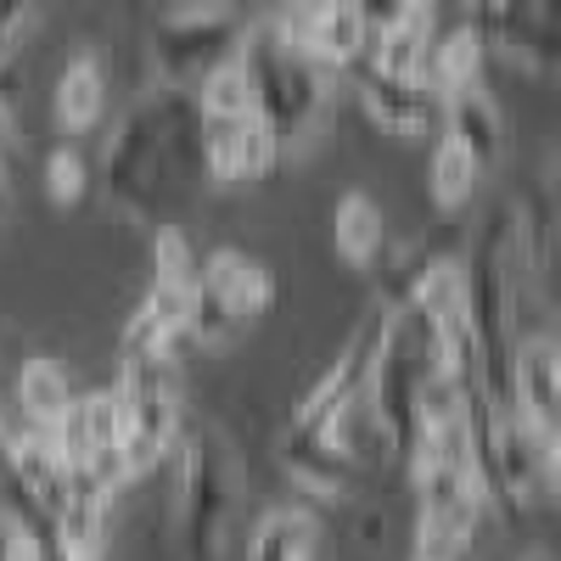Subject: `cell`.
I'll use <instances>...</instances> for the list:
<instances>
[{"mask_svg":"<svg viewBox=\"0 0 561 561\" xmlns=\"http://www.w3.org/2000/svg\"><path fill=\"white\" fill-rule=\"evenodd\" d=\"M197 140H203V113L192 102V90L163 84L158 96L129 107L118 135L107 140V158H102L107 197L129 219H152L158 197H163V180H169V163L174 158L197 163Z\"/></svg>","mask_w":561,"mask_h":561,"instance_id":"6da1fadb","label":"cell"},{"mask_svg":"<svg viewBox=\"0 0 561 561\" xmlns=\"http://www.w3.org/2000/svg\"><path fill=\"white\" fill-rule=\"evenodd\" d=\"M472 410V455H478V483L483 500H494L511 523L528 517V511L550 505L556 494V433H539L534 421L511 404V410H489L472 393H460Z\"/></svg>","mask_w":561,"mask_h":561,"instance_id":"7a4b0ae2","label":"cell"},{"mask_svg":"<svg viewBox=\"0 0 561 561\" xmlns=\"http://www.w3.org/2000/svg\"><path fill=\"white\" fill-rule=\"evenodd\" d=\"M242 68L253 79V118L275 135L287 152L320 124L325 107V68H314L298 45H287L270 23H253L242 34Z\"/></svg>","mask_w":561,"mask_h":561,"instance_id":"3957f363","label":"cell"},{"mask_svg":"<svg viewBox=\"0 0 561 561\" xmlns=\"http://www.w3.org/2000/svg\"><path fill=\"white\" fill-rule=\"evenodd\" d=\"M237 511V472L214 427L192 433L180 449V494H174V550L180 561H219Z\"/></svg>","mask_w":561,"mask_h":561,"instance_id":"277c9868","label":"cell"},{"mask_svg":"<svg viewBox=\"0 0 561 561\" xmlns=\"http://www.w3.org/2000/svg\"><path fill=\"white\" fill-rule=\"evenodd\" d=\"M118 410H124V460L140 478L180 444V377L174 354L135 348L118 354Z\"/></svg>","mask_w":561,"mask_h":561,"instance_id":"5b68a950","label":"cell"},{"mask_svg":"<svg viewBox=\"0 0 561 561\" xmlns=\"http://www.w3.org/2000/svg\"><path fill=\"white\" fill-rule=\"evenodd\" d=\"M415 478V556L433 561H455L466 545H472L478 523H483V483L472 466L460 460H438V455H415L410 460Z\"/></svg>","mask_w":561,"mask_h":561,"instance_id":"8992f818","label":"cell"},{"mask_svg":"<svg viewBox=\"0 0 561 561\" xmlns=\"http://www.w3.org/2000/svg\"><path fill=\"white\" fill-rule=\"evenodd\" d=\"M248 23L225 7V0H197V7L174 12L158 34H152V73L169 90H197L203 73H214L219 62H230L242 51Z\"/></svg>","mask_w":561,"mask_h":561,"instance_id":"52a82bcc","label":"cell"},{"mask_svg":"<svg viewBox=\"0 0 561 561\" xmlns=\"http://www.w3.org/2000/svg\"><path fill=\"white\" fill-rule=\"evenodd\" d=\"M393 314H399V304H388L382 293H377V304H370L365 314H359V325L348 332V343L337 348V359L325 365V377L298 399V410H293V421H304V427H325L337 410H348L359 393H365V382H370V365H377V354H382V343H388V325H393Z\"/></svg>","mask_w":561,"mask_h":561,"instance_id":"ba28073f","label":"cell"},{"mask_svg":"<svg viewBox=\"0 0 561 561\" xmlns=\"http://www.w3.org/2000/svg\"><path fill=\"white\" fill-rule=\"evenodd\" d=\"M280 158L275 135L248 113V118H203V140H197V169L219 185H237V180H259L270 174Z\"/></svg>","mask_w":561,"mask_h":561,"instance_id":"9c48e42d","label":"cell"},{"mask_svg":"<svg viewBox=\"0 0 561 561\" xmlns=\"http://www.w3.org/2000/svg\"><path fill=\"white\" fill-rule=\"evenodd\" d=\"M275 460L304 494H320V500H348L359 483V460H348L325 438V427H304V421H287V433L275 438Z\"/></svg>","mask_w":561,"mask_h":561,"instance_id":"30bf717a","label":"cell"},{"mask_svg":"<svg viewBox=\"0 0 561 561\" xmlns=\"http://www.w3.org/2000/svg\"><path fill=\"white\" fill-rule=\"evenodd\" d=\"M359 107L370 124H382L388 135H427L438 118V90L427 79H404V73H359Z\"/></svg>","mask_w":561,"mask_h":561,"instance_id":"8fae6325","label":"cell"},{"mask_svg":"<svg viewBox=\"0 0 561 561\" xmlns=\"http://www.w3.org/2000/svg\"><path fill=\"white\" fill-rule=\"evenodd\" d=\"M438 118H444V140L478 163V174H494L500 169V152H505V124H500V107L483 84H466V90H449L438 102Z\"/></svg>","mask_w":561,"mask_h":561,"instance_id":"7c38bea8","label":"cell"},{"mask_svg":"<svg viewBox=\"0 0 561 561\" xmlns=\"http://www.w3.org/2000/svg\"><path fill=\"white\" fill-rule=\"evenodd\" d=\"M427 51H433V0H410L404 18L377 28L365 39V68L377 73H404V79H421V68H427Z\"/></svg>","mask_w":561,"mask_h":561,"instance_id":"4fadbf2b","label":"cell"},{"mask_svg":"<svg viewBox=\"0 0 561 561\" xmlns=\"http://www.w3.org/2000/svg\"><path fill=\"white\" fill-rule=\"evenodd\" d=\"M365 39H370V28H365V18H359L354 0H320L298 51H304L314 68L337 73V68H354V62L365 57Z\"/></svg>","mask_w":561,"mask_h":561,"instance_id":"5bb4252c","label":"cell"},{"mask_svg":"<svg viewBox=\"0 0 561 561\" xmlns=\"http://www.w3.org/2000/svg\"><path fill=\"white\" fill-rule=\"evenodd\" d=\"M517 410L539 433L561 438V354L556 337H534L517 348Z\"/></svg>","mask_w":561,"mask_h":561,"instance_id":"9a60e30c","label":"cell"},{"mask_svg":"<svg viewBox=\"0 0 561 561\" xmlns=\"http://www.w3.org/2000/svg\"><path fill=\"white\" fill-rule=\"evenodd\" d=\"M197 280H208V287H214L230 309H237L242 320H253V314H264V309L275 304V275H270L259 259H248L242 248H214V253L203 259Z\"/></svg>","mask_w":561,"mask_h":561,"instance_id":"2e32d148","label":"cell"},{"mask_svg":"<svg viewBox=\"0 0 561 561\" xmlns=\"http://www.w3.org/2000/svg\"><path fill=\"white\" fill-rule=\"evenodd\" d=\"M500 51L534 73H556V0H511Z\"/></svg>","mask_w":561,"mask_h":561,"instance_id":"e0dca14e","label":"cell"},{"mask_svg":"<svg viewBox=\"0 0 561 561\" xmlns=\"http://www.w3.org/2000/svg\"><path fill=\"white\" fill-rule=\"evenodd\" d=\"M51 107H57V124H62L68 135L96 129L102 113H107V79H102V62H96V57H73V62L57 73Z\"/></svg>","mask_w":561,"mask_h":561,"instance_id":"ac0fdd59","label":"cell"},{"mask_svg":"<svg viewBox=\"0 0 561 561\" xmlns=\"http://www.w3.org/2000/svg\"><path fill=\"white\" fill-rule=\"evenodd\" d=\"M483 57H489V39L478 23H460L455 34H444L433 51H427V68H421V79H427L438 90V102L449 96V90H466V84H483Z\"/></svg>","mask_w":561,"mask_h":561,"instance_id":"d6986e66","label":"cell"},{"mask_svg":"<svg viewBox=\"0 0 561 561\" xmlns=\"http://www.w3.org/2000/svg\"><path fill=\"white\" fill-rule=\"evenodd\" d=\"M314 545H320V528H314L309 511H298V505H270L264 517L253 523L248 561H314Z\"/></svg>","mask_w":561,"mask_h":561,"instance_id":"ffe728a7","label":"cell"},{"mask_svg":"<svg viewBox=\"0 0 561 561\" xmlns=\"http://www.w3.org/2000/svg\"><path fill=\"white\" fill-rule=\"evenodd\" d=\"M12 393H18L23 421H28V427H39V433H51L57 421H62V410H68V399H73V388H68L57 359H28L18 370V388Z\"/></svg>","mask_w":561,"mask_h":561,"instance_id":"44dd1931","label":"cell"},{"mask_svg":"<svg viewBox=\"0 0 561 561\" xmlns=\"http://www.w3.org/2000/svg\"><path fill=\"white\" fill-rule=\"evenodd\" d=\"M332 242L348 264H370L388 242V225H382V208L370 203L365 192H348L337 208H332Z\"/></svg>","mask_w":561,"mask_h":561,"instance_id":"7402d4cb","label":"cell"},{"mask_svg":"<svg viewBox=\"0 0 561 561\" xmlns=\"http://www.w3.org/2000/svg\"><path fill=\"white\" fill-rule=\"evenodd\" d=\"M242 314L230 309L208 280H192V287H185V320H180V332H185V343H203V348H225L230 337L242 332Z\"/></svg>","mask_w":561,"mask_h":561,"instance_id":"603a6c76","label":"cell"},{"mask_svg":"<svg viewBox=\"0 0 561 561\" xmlns=\"http://www.w3.org/2000/svg\"><path fill=\"white\" fill-rule=\"evenodd\" d=\"M192 102H197L203 118H248L253 113V79L242 68V51L230 62H219L214 73H203L197 90H192Z\"/></svg>","mask_w":561,"mask_h":561,"instance_id":"cb8c5ba5","label":"cell"},{"mask_svg":"<svg viewBox=\"0 0 561 561\" xmlns=\"http://www.w3.org/2000/svg\"><path fill=\"white\" fill-rule=\"evenodd\" d=\"M0 528H34V534H51V523L39 517V505L23 489L18 472V438H12V421L0 410Z\"/></svg>","mask_w":561,"mask_h":561,"instance_id":"d4e9b609","label":"cell"},{"mask_svg":"<svg viewBox=\"0 0 561 561\" xmlns=\"http://www.w3.org/2000/svg\"><path fill=\"white\" fill-rule=\"evenodd\" d=\"M478 163L466 158L455 140H438L433 147V163H427V192H433V203L444 208V214H455V208H466L472 203V192H478Z\"/></svg>","mask_w":561,"mask_h":561,"instance_id":"484cf974","label":"cell"},{"mask_svg":"<svg viewBox=\"0 0 561 561\" xmlns=\"http://www.w3.org/2000/svg\"><path fill=\"white\" fill-rule=\"evenodd\" d=\"M147 253H152V270H158V280H197V253H192V242H185V230H174V225H158L152 230V242H147Z\"/></svg>","mask_w":561,"mask_h":561,"instance_id":"4316f807","label":"cell"},{"mask_svg":"<svg viewBox=\"0 0 561 561\" xmlns=\"http://www.w3.org/2000/svg\"><path fill=\"white\" fill-rule=\"evenodd\" d=\"M84 185H90V174H84V158L73 147H57L45 158V192H51V203H79Z\"/></svg>","mask_w":561,"mask_h":561,"instance_id":"83f0119b","label":"cell"},{"mask_svg":"<svg viewBox=\"0 0 561 561\" xmlns=\"http://www.w3.org/2000/svg\"><path fill=\"white\" fill-rule=\"evenodd\" d=\"M45 0H0V51H12V45H23V34L39 23Z\"/></svg>","mask_w":561,"mask_h":561,"instance_id":"f1b7e54d","label":"cell"},{"mask_svg":"<svg viewBox=\"0 0 561 561\" xmlns=\"http://www.w3.org/2000/svg\"><path fill=\"white\" fill-rule=\"evenodd\" d=\"M314 7H320V0H275V12H270L264 23H270V28H275L280 39H287V45H304Z\"/></svg>","mask_w":561,"mask_h":561,"instance_id":"f546056e","label":"cell"},{"mask_svg":"<svg viewBox=\"0 0 561 561\" xmlns=\"http://www.w3.org/2000/svg\"><path fill=\"white\" fill-rule=\"evenodd\" d=\"M0 561H51V534L7 528V550H0Z\"/></svg>","mask_w":561,"mask_h":561,"instance_id":"4dcf8cb0","label":"cell"},{"mask_svg":"<svg viewBox=\"0 0 561 561\" xmlns=\"http://www.w3.org/2000/svg\"><path fill=\"white\" fill-rule=\"evenodd\" d=\"M354 7H359L365 28L377 34V28H388V23H399V18H404V7H410V0H354Z\"/></svg>","mask_w":561,"mask_h":561,"instance_id":"1f68e13d","label":"cell"},{"mask_svg":"<svg viewBox=\"0 0 561 561\" xmlns=\"http://www.w3.org/2000/svg\"><path fill=\"white\" fill-rule=\"evenodd\" d=\"M523 561H550V556H523Z\"/></svg>","mask_w":561,"mask_h":561,"instance_id":"d6a6232c","label":"cell"},{"mask_svg":"<svg viewBox=\"0 0 561 561\" xmlns=\"http://www.w3.org/2000/svg\"><path fill=\"white\" fill-rule=\"evenodd\" d=\"M410 561H433V556H410Z\"/></svg>","mask_w":561,"mask_h":561,"instance_id":"836d02e7","label":"cell"}]
</instances>
